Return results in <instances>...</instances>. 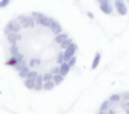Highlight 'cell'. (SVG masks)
Here are the masks:
<instances>
[{
    "label": "cell",
    "instance_id": "obj_19",
    "mask_svg": "<svg viewBox=\"0 0 129 114\" xmlns=\"http://www.w3.org/2000/svg\"><path fill=\"white\" fill-rule=\"evenodd\" d=\"M24 85H25V88L28 89H34L35 88V81H31V79H24Z\"/></svg>",
    "mask_w": 129,
    "mask_h": 114
},
{
    "label": "cell",
    "instance_id": "obj_36",
    "mask_svg": "<svg viewBox=\"0 0 129 114\" xmlns=\"http://www.w3.org/2000/svg\"><path fill=\"white\" fill-rule=\"evenodd\" d=\"M99 114H108V113H107V111H100Z\"/></svg>",
    "mask_w": 129,
    "mask_h": 114
},
{
    "label": "cell",
    "instance_id": "obj_16",
    "mask_svg": "<svg viewBox=\"0 0 129 114\" xmlns=\"http://www.w3.org/2000/svg\"><path fill=\"white\" fill-rule=\"evenodd\" d=\"M71 43H74V42H72V39H71V38H67L64 42H62V43H60V47H61L62 50H65V49H67V47L70 46Z\"/></svg>",
    "mask_w": 129,
    "mask_h": 114
},
{
    "label": "cell",
    "instance_id": "obj_26",
    "mask_svg": "<svg viewBox=\"0 0 129 114\" xmlns=\"http://www.w3.org/2000/svg\"><path fill=\"white\" fill-rule=\"evenodd\" d=\"M10 53H11V56H15V54H18V53H20L17 44H11V47H10Z\"/></svg>",
    "mask_w": 129,
    "mask_h": 114
},
{
    "label": "cell",
    "instance_id": "obj_13",
    "mask_svg": "<svg viewBox=\"0 0 129 114\" xmlns=\"http://www.w3.org/2000/svg\"><path fill=\"white\" fill-rule=\"evenodd\" d=\"M31 71V68H29L28 65L26 67H24L22 70H21V71H18V75H20V78H22V79H25L26 78V75H28V72Z\"/></svg>",
    "mask_w": 129,
    "mask_h": 114
},
{
    "label": "cell",
    "instance_id": "obj_9",
    "mask_svg": "<svg viewBox=\"0 0 129 114\" xmlns=\"http://www.w3.org/2000/svg\"><path fill=\"white\" fill-rule=\"evenodd\" d=\"M51 21H53V18H50V17H47V15L43 14L42 18L39 19V25H42V27H45V28H49L50 24H51Z\"/></svg>",
    "mask_w": 129,
    "mask_h": 114
},
{
    "label": "cell",
    "instance_id": "obj_30",
    "mask_svg": "<svg viewBox=\"0 0 129 114\" xmlns=\"http://www.w3.org/2000/svg\"><path fill=\"white\" fill-rule=\"evenodd\" d=\"M13 57H15V58H17V61H18V63H20V61H22V60H24V54H22V53H18V54L13 56Z\"/></svg>",
    "mask_w": 129,
    "mask_h": 114
},
{
    "label": "cell",
    "instance_id": "obj_8",
    "mask_svg": "<svg viewBox=\"0 0 129 114\" xmlns=\"http://www.w3.org/2000/svg\"><path fill=\"white\" fill-rule=\"evenodd\" d=\"M58 68H60V75H61V77H65V75H68V74H70V70H71V68H70V65H68V64L65 63V61L60 64Z\"/></svg>",
    "mask_w": 129,
    "mask_h": 114
},
{
    "label": "cell",
    "instance_id": "obj_38",
    "mask_svg": "<svg viewBox=\"0 0 129 114\" xmlns=\"http://www.w3.org/2000/svg\"><path fill=\"white\" fill-rule=\"evenodd\" d=\"M0 95H2V92H0Z\"/></svg>",
    "mask_w": 129,
    "mask_h": 114
},
{
    "label": "cell",
    "instance_id": "obj_31",
    "mask_svg": "<svg viewBox=\"0 0 129 114\" xmlns=\"http://www.w3.org/2000/svg\"><path fill=\"white\" fill-rule=\"evenodd\" d=\"M50 74H53V75H56V74H60V68H58V65H57V67H54V68H51Z\"/></svg>",
    "mask_w": 129,
    "mask_h": 114
},
{
    "label": "cell",
    "instance_id": "obj_17",
    "mask_svg": "<svg viewBox=\"0 0 129 114\" xmlns=\"http://www.w3.org/2000/svg\"><path fill=\"white\" fill-rule=\"evenodd\" d=\"M122 99V97H121V95H118V93H114V95H111V96H110V99H108V102L110 103H118L119 102V100Z\"/></svg>",
    "mask_w": 129,
    "mask_h": 114
},
{
    "label": "cell",
    "instance_id": "obj_27",
    "mask_svg": "<svg viewBox=\"0 0 129 114\" xmlns=\"http://www.w3.org/2000/svg\"><path fill=\"white\" fill-rule=\"evenodd\" d=\"M57 64H58V65H60V64H61V63H64V53H62V52H60L58 53V54H57Z\"/></svg>",
    "mask_w": 129,
    "mask_h": 114
},
{
    "label": "cell",
    "instance_id": "obj_4",
    "mask_svg": "<svg viewBox=\"0 0 129 114\" xmlns=\"http://www.w3.org/2000/svg\"><path fill=\"white\" fill-rule=\"evenodd\" d=\"M114 6H115V10H117V13L119 15H126L128 14V7H126L123 0H115Z\"/></svg>",
    "mask_w": 129,
    "mask_h": 114
},
{
    "label": "cell",
    "instance_id": "obj_20",
    "mask_svg": "<svg viewBox=\"0 0 129 114\" xmlns=\"http://www.w3.org/2000/svg\"><path fill=\"white\" fill-rule=\"evenodd\" d=\"M54 83H53V81H49V82H43V89L45 90H51V89L54 88Z\"/></svg>",
    "mask_w": 129,
    "mask_h": 114
},
{
    "label": "cell",
    "instance_id": "obj_1",
    "mask_svg": "<svg viewBox=\"0 0 129 114\" xmlns=\"http://www.w3.org/2000/svg\"><path fill=\"white\" fill-rule=\"evenodd\" d=\"M15 21H17L22 28H35V25H36L31 15H18Z\"/></svg>",
    "mask_w": 129,
    "mask_h": 114
},
{
    "label": "cell",
    "instance_id": "obj_22",
    "mask_svg": "<svg viewBox=\"0 0 129 114\" xmlns=\"http://www.w3.org/2000/svg\"><path fill=\"white\" fill-rule=\"evenodd\" d=\"M38 77V71H29L28 75H26V79H31V81H35Z\"/></svg>",
    "mask_w": 129,
    "mask_h": 114
},
{
    "label": "cell",
    "instance_id": "obj_32",
    "mask_svg": "<svg viewBox=\"0 0 129 114\" xmlns=\"http://www.w3.org/2000/svg\"><path fill=\"white\" fill-rule=\"evenodd\" d=\"M121 97H123V99H125V100H129V92H126V93L121 95Z\"/></svg>",
    "mask_w": 129,
    "mask_h": 114
},
{
    "label": "cell",
    "instance_id": "obj_24",
    "mask_svg": "<svg viewBox=\"0 0 129 114\" xmlns=\"http://www.w3.org/2000/svg\"><path fill=\"white\" fill-rule=\"evenodd\" d=\"M17 63H18V61H17V58H15V57H13V56H11V57H10L9 60L6 61V64H7V65H13V67H15V64H17Z\"/></svg>",
    "mask_w": 129,
    "mask_h": 114
},
{
    "label": "cell",
    "instance_id": "obj_29",
    "mask_svg": "<svg viewBox=\"0 0 129 114\" xmlns=\"http://www.w3.org/2000/svg\"><path fill=\"white\" fill-rule=\"evenodd\" d=\"M10 3V0H0V8H3V7H7Z\"/></svg>",
    "mask_w": 129,
    "mask_h": 114
},
{
    "label": "cell",
    "instance_id": "obj_6",
    "mask_svg": "<svg viewBox=\"0 0 129 114\" xmlns=\"http://www.w3.org/2000/svg\"><path fill=\"white\" fill-rule=\"evenodd\" d=\"M99 8H100V11H103L104 14H107V15H110V14H112V4L111 3H101V4H99Z\"/></svg>",
    "mask_w": 129,
    "mask_h": 114
},
{
    "label": "cell",
    "instance_id": "obj_18",
    "mask_svg": "<svg viewBox=\"0 0 129 114\" xmlns=\"http://www.w3.org/2000/svg\"><path fill=\"white\" fill-rule=\"evenodd\" d=\"M40 64V60L39 58H31V60H29V68H35V67H38Z\"/></svg>",
    "mask_w": 129,
    "mask_h": 114
},
{
    "label": "cell",
    "instance_id": "obj_28",
    "mask_svg": "<svg viewBox=\"0 0 129 114\" xmlns=\"http://www.w3.org/2000/svg\"><path fill=\"white\" fill-rule=\"evenodd\" d=\"M67 64L70 65V68H71V67H74V65H75V64H76V57H75V56H72V57H71L70 60L67 61Z\"/></svg>",
    "mask_w": 129,
    "mask_h": 114
},
{
    "label": "cell",
    "instance_id": "obj_10",
    "mask_svg": "<svg viewBox=\"0 0 129 114\" xmlns=\"http://www.w3.org/2000/svg\"><path fill=\"white\" fill-rule=\"evenodd\" d=\"M35 90H42L43 89V77L42 74H38L36 79H35Z\"/></svg>",
    "mask_w": 129,
    "mask_h": 114
},
{
    "label": "cell",
    "instance_id": "obj_2",
    "mask_svg": "<svg viewBox=\"0 0 129 114\" xmlns=\"http://www.w3.org/2000/svg\"><path fill=\"white\" fill-rule=\"evenodd\" d=\"M21 29H22V27H21L15 19H11V21L7 22L6 28H4V33H6V35H9V33H11V32L13 33H20Z\"/></svg>",
    "mask_w": 129,
    "mask_h": 114
},
{
    "label": "cell",
    "instance_id": "obj_3",
    "mask_svg": "<svg viewBox=\"0 0 129 114\" xmlns=\"http://www.w3.org/2000/svg\"><path fill=\"white\" fill-rule=\"evenodd\" d=\"M76 50H78V44H76V43H71L65 50H62V53H64V61H65V63H67V61L70 60L71 57H72V56H75Z\"/></svg>",
    "mask_w": 129,
    "mask_h": 114
},
{
    "label": "cell",
    "instance_id": "obj_5",
    "mask_svg": "<svg viewBox=\"0 0 129 114\" xmlns=\"http://www.w3.org/2000/svg\"><path fill=\"white\" fill-rule=\"evenodd\" d=\"M50 31L54 33V35H58V33H61L62 32V27H61V24H60L58 21H56V19H53L51 21V24H50Z\"/></svg>",
    "mask_w": 129,
    "mask_h": 114
},
{
    "label": "cell",
    "instance_id": "obj_35",
    "mask_svg": "<svg viewBox=\"0 0 129 114\" xmlns=\"http://www.w3.org/2000/svg\"><path fill=\"white\" fill-rule=\"evenodd\" d=\"M107 113H108V114H114V111H112V110H110V108H108V110H107Z\"/></svg>",
    "mask_w": 129,
    "mask_h": 114
},
{
    "label": "cell",
    "instance_id": "obj_23",
    "mask_svg": "<svg viewBox=\"0 0 129 114\" xmlns=\"http://www.w3.org/2000/svg\"><path fill=\"white\" fill-rule=\"evenodd\" d=\"M24 67H26L25 60H22V61H20V63H17V64H15V67H14V68L17 70V71H21V70H22Z\"/></svg>",
    "mask_w": 129,
    "mask_h": 114
},
{
    "label": "cell",
    "instance_id": "obj_11",
    "mask_svg": "<svg viewBox=\"0 0 129 114\" xmlns=\"http://www.w3.org/2000/svg\"><path fill=\"white\" fill-rule=\"evenodd\" d=\"M67 38H70L68 36V33H64V32H61V33H58V35H56V38H54V40H56V43H62V42L65 40Z\"/></svg>",
    "mask_w": 129,
    "mask_h": 114
},
{
    "label": "cell",
    "instance_id": "obj_7",
    "mask_svg": "<svg viewBox=\"0 0 129 114\" xmlns=\"http://www.w3.org/2000/svg\"><path fill=\"white\" fill-rule=\"evenodd\" d=\"M22 39V36L20 35V33H9L7 35V40H9V43L10 44H17V42L18 40H21Z\"/></svg>",
    "mask_w": 129,
    "mask_h": 114
},
{
    "label": "cell",
    "instance_id": "obj_15",
    "mask_svg": "<svg viewBox=\"0 0 129 114\" xmlns=\"http://www.w3.org/2000/svg\"><path fill=\"white\" fill-rule=\"evenodd\" d=\"M51 81H53L54 85H60V83L64 81V77H61L60 74H56V75H53V79H51Z\"/></svg>",
    "mask_w": 129,
    "mask_h": 114
},
{
    "label": "cell",
    "instance_id": "obj_25",
    "mask_svg": "<svg viewBox=\"0 0 129 114\" xmlns=\"http://www.w3.org/2000/svg\"><path fill=\"white\" fill-rule=\"evenodd\" d=\"M43 77V82H49V81L53 79V74H50V72H46V74L42 75Z\"/></svg>",
    "mask_w": 129,
    "mask_h": 114
},
{
    "label": "cell",
    "instance_id": "obj_12",
    "mask_svg": "<svg viewBox=\"0 0 129 114\" xmlns=\"http://www.w3.org/2000/svg\"><path fill=\"white\" fill-rule=\"evenodd\" d=\"M100 60H101V54L97 52V53L94 54V58H93V63H92V70H96V68H97V65H99V63H100Z\"/></svg>",
    "mask_w": 129,
    "mask_h": 114
},
{
    "label": "cell",
    "instance_id": "obj_37",
    "mask_svg": "<svg viewBox=\"0 0 129 114\" xmlns=\"http://www.w3.org/2000/svg\"><path fill=\"white\" fill-rule=\"evenodd\" d=\"M75 2H79V0H75Z\"/></svg>",
    "mask_w": 129,
    "mask_h": 114
},
{
    "label": "cell",
    "instance_id": "obj_33",
    "mask_svg": "<svg viewBox=\"0 0 129 114\" xmlns=\"http://www.w3.org/2000/svg\"><path fill=\"white\" fill-rule=\"evenodd\" d=\"M97 2H99V4H101V3H108L110 0H97Z\"/></svg>",
    "mask_w": 129,
    "mask_h": 114
},
{
    "label": "cell",
    "instance_id": "obj_14",
    "mask_svg": "<svg viewBox=\"0 0 129 114\" xmlns=\"http://www.w3.org/2000/svg\"><path fill=\"white\" fill-rule=\"evenodd\" d=\"M42 15L43 14L39 13V11H34V13L31 14V17H32V19L35 21V24H39V19L42 18Z\"/></svg>",
    "mask_w": 129,
    "mask_h": 114
},
{
    "label": "cell",
    "instance_id": "obj_34",
    "mask_svg": "<svg viewBox=\"0 0 129 114\" xmlns=\"http://www.w3.org/2000/svg\"><path fill=\"white\" fill-rule=\"evenodd\" d=\"M87 17H89V18H93V13H92V11H87Z\"/></svg>",
    "mask_w": 129,
    "mask_h": 114
},
{
    "label": "cell",
    "instance_id": "obj_21",
    "mask_svg": "<svg viewBox=\"0 0 129 114\" xmlns=\"http://www.w3.org/2000/svg\"><path fill=\"white\" fill-rule=\"evenodd\" d=\"M108 108H110V102L108 100H104V102L100 104V111H107Z\"/></svg>",
    "mask_w": 129,
    "mask_h": 114
}]
</instances>
